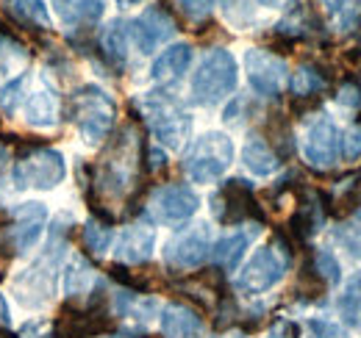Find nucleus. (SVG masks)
I'll use <instances>...</instances> for the list:
<instances>
[{
    "mask_svg": "<svg viewBox=\"0 0 361 338\" xmlns=\"http://www.w3.org/2000/svg\"><path fill=\"white\" fill-rule=\"evenodd\" d=\"M339 153H342V158L345 161H356L361 156V125H356L353 130H348L345 136H342V147H339Z\"/></svg>",
    "mask_w": 361,
    "mask_h": 338,
    "instance_id": "obj_38",
    "label": "nucleus"
},
{
    "mask_svg": "<svg viewBox=\"0 0 361 338\" xmlns=\"http://www.w3.org/2000/svg\"><path fill=\"white\" fill-rule=\"evenodd\" d=\"M200 206V197L195 189L183 186V183H167V186H159L150 200H147V213L153 222H161V225H180L186 222L189 216L197 213Z\"/></svg>",
    "mask_w": 361,
    "mask_h": 338,
    "instance_id": "obj_14",
    "label": "nucleus"
},
{
    "mask_svg": "<svg viewBox=\"0 0 361 338\" xmlns=\"http://www.w3.org/2000/svg\"><path fill=\"white\" fill-rule=\"evenodd\" d=\"M289 261H292V253H289L283 239L275 244H267V247H259L253 258L239 269V275L233 280L236 292L245 296L267 294L272 286H278L283 280Z\"/></svg>",
    "mask_w": 361,
    "mask_h": 338,
    "instance_id": "obj_7",
    "label": "nucleus"
},
{
    "mask_svg": "<svg viewBox=\"0 0 361 338\" xmlns=\"http://www.w3.org/2000/svg\"><path fill=\"white\" fill-rule=\"evenodd\" d=\"M212 216L220 225H242L247 219L264 222V208L256 200V192L250 180L245 177H231L214 194H212Z\"/></svg>",
    "mask_w": 361,
    "mask_h": 338,
    "instance_id": "obj_9",
    "label": "nucleus"
},
{
    "mask_svg": "<svg viewBox=\"0 0 361 338\" xmlns=\"http://www.w3.org/2000/svg\"><path fill=\"white\" fill-rule=\"evenodd\" d=\"M339 147H342V133H339L336 123L325 111L312 114L306 127H303V139H300V150H303L306 164L317 169L336 167V161L342 156Z\"/></svg>",
    "mask_w": 361,
    "mask_h": 338,
    "instance_id": "obj_11",
    "label": "nucleus"
},
{
    "mask_svg": "<svg viewBox=\"0 0 361 338\" xmlns=\"http://www.w3.org/2000/svg\"><path fill=\"white\" fill-rule=\"evenodd\" d=\"M73 227V216L61 213L56 216L50 236H47L45 250L39 253V258L25 266L23 272H17L11 277V296L17 299L20 308L25 311H42L45 305L53 302L56 294V277H59V263L67 253V236Z\"/></svg>",
    "mask_w": 361,
    "mask_h": 338,
    "instance_id": "obj_1",
    "label": "nucleus"
},
{
    "mask_svg": "<svg viewBox=\"0 0 361 338\" xmlns=\"http://www.w3.org/2000/svg\"><path fill=\"white\" fill-rule=\"evenodd\" d=\"M336 103L350 114V117H361V86L350 78V81H345V84L339 86V92H336Z\"/></svg>",
    "mask_w": 361,
    "mask_h": 338,
    "instance_id": "obj_36",
    "label": "nucleus"
},
{
    "mask_svg": "<svg viewBox=\"0 0 361 338\" xmlns=\"http://www.w3.org/2000/svg\"><path fill=\"white\" fill-rule=\"evenodd\" d=\"M106 338H126V336H106Z\"/></svg>",
    "mask_w": 361,
    "mask_h": 338,
    "instance_id": "obj_49",
    "label": "nucleus"
},
{
    "mask_svg": "<svg viewBox=\"0 0 361 338\" xmlns=\"http://www.w3.org/2000/svg\"><path fill=\"white\" fill-rule=\"evenodd\" d=\"M256 3H259V6H264V8H275L281 0H256Z\"/></svg>",
    "mask_w": 361,
    "mask_h": 338,
    "instance_id": "obj_44",
    "label": "nucleus"
},
{
    "mask_svg": "<svg viewBox=\"0 0 361 338\" xmlns=\"http://www.w3.org/2000/svg\"><path fill=\"white\" fill-rule=\"evenodd\" d=\"M289 86H292L295 97H317L328 86V78L322 75V70L317 64H300L298 73L292 75Z\"/></svg>",
    "mask_w": 361,
    "mask_h": 338,
    "instance_id": "obj_29",
    "label": "nucleus"
},
{
    "mask_svg": "<svg viewBox=\"0 0 361 338\" xmlns=\"http://www.w3.org/2000/svg\"><path fill=\"white\" fill-rule=\"evenodd\" d=\"M94 286H97V277L92 263L84 255H75L64 269V294L70 299H84L87 294H92Z\"/></svg>",
    "mask_w": 361,
    "mask_h": 338,
    "instance_id": "obj_25",
    "label": "nucleus"
},
{
    "mask_svg": "<svg viewBox=\"0 0 361 338\" xmlns=\"http://www.w3.org/2000/svg\"><path fill=\"white\" fill-rule=\"evenodd\" d=\"M356 213H359V219H361V206H359V208H356Z\"/></svg>",
    "mask_w": 361,
    "mask_h": 338,
    "instance_id": "obj_48",
    "label": "nucleus"
},
{
    "mask_svg": "<svg viewBox=\"0 0 361 338\" xmlns=\"http://www.w3.org/2000/svg\"><path fill=\"white\" fill-rule=\"evenodd\" d=\"M267 338H300V327L292 319H278L270 327Z\"/></svg>",
    "mask_w": 361,
    "mask_h": 338,
    "instance_id": "obj_41",
    "label": "nucleus"
},
{
    "mask_svg": "<svg viewBox=\"0 0 361 338\" xmlns=\"http://www.w3.org/2000/svg\"><path fill=\"white\" fill-rule=\"evenodd\" d=\"M120 6H139V3H145V0H117Z\"/></svg>",
    "mask_w": 361,
    "mask_h": 338,
    "instance_id": "obj_45",
    "label": "nucleus"
},
{
    "mask_svg": "<svg viewBox=\"0 0 361 338\" xmlns=\"http://www.w3.org/2000/svg\"><path fill=\"white\" fill-rule=\"evenodd\" d=\"M136 106L142 111V120L150 127V133L156 136V142L167 150H178L192 130V114L183 108L178 97L170 94L167 89H153V92L139 94Z\"/></svg>",
    "mask_w": 361,
    "mask_h": 338,
    "instance_id": "obj_3",
    "label": "nucleus"
},
{
    "mask_svg": "<svg viewBox=\"0 0 361 338\" xmlns=\"http://www.w3.org/2000/svg\"><path fill=\"white\" fill-rule=\"evenodd\" d=\"M161 333L167 338H203V319L180 305V302H170L167 308H161Z\"/></svg>",
    "mask_w": 361,
    "mask_h": 338,
    "instance_id": "obj_20",
    "label": "nucleus"
},
{
    "mask_svg": "<svg viewBox=\"0 0 361 338\" xmlns=\"http://www.w3.org/2000/svg\"><path fill=\"white\" fill-rule=\"evenodd\" d=\"M6 8H8L11 17H17L28 28L50 31V25H53L45 0H6Z\"/></svg>",
    "mask_w": 361,
    "mask_h": 338,
    "instance_id": "obj_26",
    "label": "nucleus"
},
{
    "mask_svg": "<svg viewBox=\"0 0 361 338\" xmlns=\"http://www.w3.org/2000/svg\"><path fill=\"white\" fill-rule=\"evenodd\" d=\"M128 47H131V23L128 20H111L100 31V53L109 67L123 70L128 61Z\"/></svg>",
    "mask_w": 361,
    "mask_h": 338,
    "instance_id": "obj_18",
    "label": "nucleus"
},
{
    "mask_svg": "<svg viewBox=\"0 0 361 338\" xmlns=\"http://www.w3.org/2000/svg\"><path fill=\"white\" fill-rule=\"evenodd\" d=\"M176 31H178V23L164 6H147L131 23V39H134L136 50L145 56H150L159 44L173 39Z\"/></svg>",
    "mask_w": 361,
    "mask_h": 338,
    "instance_id": "obj_15",
    "label": "nucleus"
},
{
    "mask_svg": "<svg viewBox=\"0 0 361 338\" xmlns=\"http://www.w3.org/2000/svg\"><path fill=\"white\" fill-rule=\"evenodd\" d=\"M239 84V67H236V58L228 53L226 47H212L195 75H192V100L197 106H217L223 103L228 94H233V89Z\"/></svg>",
    "mask_w": 361,
    "mask_h": 338,
    "instance_id": "obj_5",
    "label": "nucleus"
},
{
    "mask_svg": "<svg viewBox=\"0 0 361 338\" xmlns=\"http://www.w3.org/2000/svg\"><path fill=\"white\" fill-rule=\"evenodd\" d=\"M233 164V142L223 130L200 133L183 153L180 167L192 183H214Z\"/></svg>",
    "mask_w": 361,
    "mask_h": 338,
    "instance_id": "obj_6",
    "label": "nucleus"
},
{
    "mask_svg": "<svg viewBox=\"0 0 361 338\" xmlns=\"http://www.w3.org/2000/svg\"><path fill=\"white\" fill-rule=\"evenodd\" d=\"M250 108H253V103L247 100V97H233V103L226 108V120L228 125H242L245 120H247V114H250Z\"/></svg>",
    "mask_w": 361,
    "mask_h": 338,
    "instance_id": "obj_39",
    "label": "nucleus"
},
{
    "mask_svg": "<svg viewBox=\"0 0 361 338\" xmlns=\"http://www.w3.org/2000/svg\"><path fill=\"white\" fill-rule=\"evenodd\" d=\"M189 64H192V47L186 42L170 44V47L153 61L150 78H153L156 84H164V86L176 84V81H180V78L186 75Z\"/></svg>",
    "mask_w": 361,
    "mask_h": 338,
    "instance_id": "obj_19",
    "label": "nucleus"
},
{
    "mask_svg": "<svg viewBox=\"0 0 361 338\" xmlns=\"http://www.w3.org/2000/svg\"><path fill=\"white\" fill-rule=\"evenodd\" d=\"M242 164L250 169L256 177H267L275 169L281 167V158L272 153V147L267 144L264 136L259 133H250L245 147H242Z\"/></svg>",
    "mask_w": 361,
    "mask_h": 338,
    "instance_id": "obj_24",
    "label": "nucleus"
},
{
    "mask_svg": "<svg viewBox=\"0 0 361 338\" xmlns=\"http://www.w3.org/2000/svg\"><path fill=\"white\" fill-rule=\"evenodd\" d=\"M314 31H322V20L314 14L312 3H300V0H292L286 14L281 17V23L275 25V37L286 39V42H295V39H306L312 37Z\"/></svg>",
    "mask_w": 361,
    "mask_h": 338,
    "instance_id": "obj_17",
    "label": "nucleus"
},
{
    "mask_svg": "<svg viewBox=\"0 0 361 338\" xmlns=\"http://www.w3.org/2000/svg\"><path fill=\"white\" fill-rule=\"evenodd\" d=\"M312 266H314L317 275L322 277L325 286H336V283L342 280V266H339L336 255L331 253V250H317Z\"/></svg>",
    "mask_w": 361,
    "mask_h": 338,
    "instance_id": "obj_33",
    "label": "nucleus"
},
{
    "mask_svg": "<svg viewBox=\"0 0 361 338\" xmlns=\"http://www.w3.org/2000/svg\"><path fill=\"white\" fill-rule=\"evenodd\" d=\"M6 44H11V39H8V37H3V34H0V53H3V47H6Z\"/></svg>",
    "mask_w": 361,
    "mask_h": 338,
    "instance_id": "obj_46",
    "label": "nucleus"
},
{
    "mask_svg": "<svg viewBox=\"0 0 361 338\" xmlns=\"http://www.w3.org/2000/svg\"><path fill=\"white\" fill-rule=\"evenodd\" d=\"M20 108H23L25 123L31 127H42L45 130V127H53L59 123V100L47 86L31 89Z\"/></svg>",
    "mask_w": 361,
    "mask_h": 338,
    "instance_id": "obj_22",
    "label": "nucleus"
},
{
    "mask_svg": "<svg viewBox=\"0 0 361 338\" xmlns=\"http://www.w3.org/2000/svg\"><path fill=\"white\" fill-rule=\"evenodd\" d=\"M84 247L94 258H103L106 250L111 247V227L106 222H100V219H90L84 225Z\"/></svg>",
    "mask_w": 361,
    "mask_h": 338,
    "instance_id": "obj_32",
    "label": "nucleus"
},
{
    "mask_svg": "<svg viewBox=\"0 0 361 338\" xmlns=\"http://www.w3.org/2000/svg\"><path fill=\"white\" fill-rule=\"evenodd\" d=\"M28 92H31V73H23V75L6 81V86L0 89V108L6 114H14L23 106V100L28 97Z\"/></svg>",
    "mask_w": 361,
    "mask_h": 338,
    "instance_id": "obj_31",
    "label": "nucleus"
},
{
    "mask_svg": "<svg viewBox=\"0 0 361 338\" xmlns=\"http://www.w3.org/2000/svg\"><path fill=\"white\" fill-rule=\"evenodd\" d=\"M334 242L350 255L353 261L361 258V227L359 225H339L334 227Z\"/></svg>",
    "mask_w": 361,
    "mask_h": 338,
    "instance_id": "obj_35",
    "label": "nucleus"
},
{
    "mask_svg": "<svg viewBox=\"0 0 361 338\" xmlns=\"http://www.w3.org/2000/svg\"><path fill=\"white\" fill-rule=\"evenodd\" d=\"M325 8L331 14V23L336 31L348 34L359 25L361 20V0H325Z\"/></svg>",
    "mask_w": 361,
    "mask_h": 338,
    "instance_id": "obj_30",
    "label": "nucleus"
},
{
    "mask_svg": "<svg viewBox=\"0 0 361 338\" xmlns=\"http://www.w3.org/2000/svg\"><path fill=\"white\" fill-rule=\"evenodd\" d=\"M67 177V161L59 150L39 147L20 158L11 169V183L17 192H53Z\"/></svg>",
    "mask_w": 361,
    "mask_h": 338,
    "instance_id": "obj_8",
    "label": "nucleus"
},
{
    "mask_svg": "<svg viewBox=\"0 0 361 338\" xmlns=\"http://www.w3.org/2000/svg\"><path fill=\"white\" fill-rule=\"evenodd\" d=\"M47 222L45 203H20L11 208V225L0 227V247L8 250L11 255H25L37 247L42 239Z\"/></svg>",
    "mask_w": 361,
    "mask_h": 338,
    "instance_id": "obj_10",
    "label": "nucleus"
},
{
    "mask_svg": "<svg viewBox=\"0 0 361 338\" xmlns=\"http://www.w3.org/2000/svg\"><path fill=\"white\" fill-rule=\"evenodd\" d=\"M206 258H212V227H209V222H195V225L183 227L180 233H176L164 244V263L176 272L197 269L200 263H206Z\"/></svg>",
    "mask_w": 361,
    "mask_h": 338,
    "instance_id": "obj_12",
    "label": "nucleus"
},
{
    "mask_svg": "<svg viewBox=\"0 0 361 338\" xmlns=\"http://www.w3.org/2000/svg\"><path fill=\"white\" fill-rule=\"evenodd\" d=\"M245 73H247L253 92L267 100L281 97V92L286 89V81H289L286 61L267 47H250L245 53Z\"/></svg>",
    "mask_w": 361,
    "mask_h": 338,
    "instance_id": "obj_13",
    "label": "nucleus"
},
{
    "mask_svg": "<svg viewBox=\"0 0 361 338\" xmlns=\"http://www.w3.org/2000/svg\"><path fill=\"white\" fill-rule=\"evenodd\" d=\"M256 233H259V227L256 230H233V233L223 236L217 244H212V258H214L217 269L236 272V266L242 263V255L250 247V242H253Z\"/></svg>",
    "mask_w": 361,
    "mask_h": 338,
    "instance_id": "obj_23",
    "label": "nucleus"
},
{
    "mask_svg": "<svg viewBox=\"0 0 361 338\" xmlns=\"http://www.w3.org/2000/svg\"><path fill=\"white\" fill-rule=\"evenodd\" d=\"M142 153V142L134 125H126L123 130H117L114 142L109 144L106 156L100 158V164L94 167V177L90 180V186L84 189L87 197L90 194H100L109 200H120L128 194V189L134 186L136 177V161Z\"/></svg>",
    "mask_w": 361,
    "mask_h": 338,
    "instance_id": "obj_2",
    "label": "nucleus"
},
{
    "mask_svg": "<svg viewBox=\"0 0 361 338\" xmlns=\"http://www.w3.org/2000/svg\"><path fill=\"white\" fill-rule=\"evenodd\" d=\"M47 330H50L47 322H42V319H31L25 327H20V336L23 338H47Z\"/></svg>",
    "mask_w": 361,
    "mask_h": 338,
    "instance_id": "obj_42",
    "label": "nucleus"
},
{
    "mask_svg": "<svg viewBox=\"0 0 361 338\" xmlns=\"http://www.w3.org/2000/svg\"><path fill=\"white\" fill-rule=\"evenodd\" d=\"M53 8L67 28H92L106 14V0H53Z\"/></svg>",
    "mask_w": 361,
    "mask_h": 338,
    "instance_id": "obj_21",
    "label": "nucleus"
},
{
    "mask_svg": "<svg viewBox=\"0 0 361 338\" xmlns=\"http://www.w3.org/2000/svg\"><path fill=\"white\" fill-rule=\"evenodd\" d=\"M145 158H147V169H150V172H159V169H164V164H167L164 153H161V150H156V147L145 150Z\"/></svg>",
    "mask_w": 361,
    "mask_h": 338,
    "instance_id": "obj_43",
    "label": "nucleus"
},
{
    "mask_svg": "<svg viewBox=\"0 0 361 338\" xmlns=\"http://www.w3.org/2000/svg\"><path fill=\"white\" fill-rule=\"evenodd\" d=\"M336 311L345 325L361 327V272H353V277L345 283V292L336 299Z\"/></svg>",
    "mask_w": 361,
    "mask_h": 338,
    "instance_id": "obj_28",
    "label": "nucleus"
},
{
    "mask_svg": "<svg viewBox=\"0 0 361 338\" xmlns=\"http://www.w3.org/2000/svg\"><path fill=\"white\" fill-rule=\"evenodd\" d=\"M156 250V233L145 225H128L114 239V258L120 263H145L153 258Z\"/></svg>",
    "mask_w": 361,
    "mask_h": 338,
    "instance_id": "obj_16",
    "label": "nucleus"
},
{
    "mask_svg": "<svg viewBox=\"0 0 361 338\" xmlns=\"http://www.w3.org/2000/svg\"><path fill=\"white\" fill-rule=\"evenodd\" d=\"M180 8H183V14L189 17V20H195V23H203V20H209V14H212V8H214V0H178Z\"/></svg>",
    "mask_w": 361,
    "mask_h": 338,
    "instance_id": "obj_37",
    "label": "nucleus"
},
{
    "mask_svg": "<svg viewBox=\"0 0 361 338\" xmlns=\"http://www.w3.org/2000/svg\"><path fill=\"white\" fill-rule=\"evenodd\" d=\"M309 336L312 338H342V330L331 322H322V319H309Z\"/></svg>",
    "mask_w": 361,
    "mask_h": 338,
    "instance_id": "obj_40",
    "label": "nucleus"
},
{
    "mask_svg": "<svg viewBox=\"0 0 361 338\" xmlns=\"http://www.w3.org/2000/svg\"><path fill=\"white\" fill-rule=\"evenodd\" d=\"M3 161H6V150H3V144H0V167H3Z\"/></svg>",
    "mask_w": 361,
    "mask_h": 338,
    "instance_id": "obj_47",
    "label": "nucleus"
},
{
    "mask_svg": "<svg viewBox=\"0 0 361 338\" xmlns=\"http://www.w3.org/2000/svg\"><path fill=\"white\" fill-rule=\"evenodd\" d=\"M264 139H267V144H270L272 153L278 158H289L295 153V136H292V127H289L283 114H270L267 117Z\"/></svg>",
    "mask_w": 361,
    "mask_h": 338,
    "instance_id": "obj_27",
    "label": "nucleus"
},
{
    "mask_svg": "<svg viewBox=\"0 0 361 338\" xmlns=\"http://www.w3.org/2000/svg\"><path fill=\"white\" fill-rule=\"evenodd\" d=\"M220 6H223L226 20L236 28H247L256 20V11H253L250 0H220Z\"/></svg>",
    "mask_w": 361,
    "mask_h": 338,
    "instance_id": "obj_34",
    "label": "nucleus"
},
{
    "mask_svg": "<svg viewBox=\"0 0 361 338\" xmlns=\"http://www.w3.org/2000/svg\"><path fill=\"white\" fill-rule=\"evenodd\" d=\"M67 114L87 144H100L114 127L117 106L106 89L97 84H84L70 94Z\"/></svg>",
    "mask_w": 361,
    "mask_h": 338,
    "instance_id": "obj_4",
    "label": "nucleus"
}]
</instances>
